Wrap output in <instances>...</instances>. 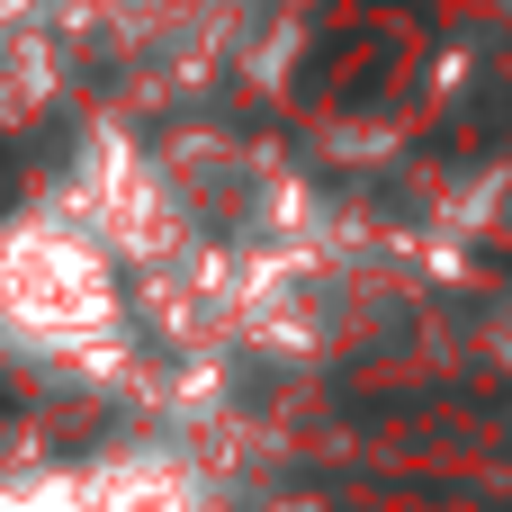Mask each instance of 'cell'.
I'll use <instances>...</instances> for the list:
<instances>
[{"mask_svg": "<svg viewBox=\"0 0 512 512\" xmlns=\"http://www.w3.org/2000/svg\"><path fill=\"white\" fill-rule=\"evenodd\" d=\"M0 342L36 369H108L126 342L108 243L72 216H27L0 234Z\"/></svg>", "mask_w": 512, "mask_h": 512, "instance_id": "cell-1", "label": "cell"}]
</instances>
